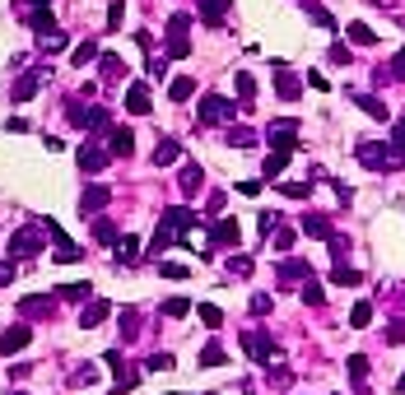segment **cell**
<instances>
[{
  "label": "cell",
  "mask_w": 405,
  "mask_h": 395,
  "mask_svg": "<svg viewBox=\"0 0 405 395\" xmlns=\"http://www.w3.org/2000/svg\"><path fill=\"white\" fill-rule=\"evenodd\" d=\"M187 28H191V15H172L168 19V56H191V42H187Z\"/></svg>",
  "instance_id": "obj_1"
},
{
  "label": "cell",
  "mask_w": 405,
  "mask_h": 395,
  "mask_svg": "<svg viewBox=\"0 0 405 395\" xmlns=\"http://www.w3.org/2000/svg\"><path fill=\"white\" fill-rule=\"evenodd\" d=\"M191 224H196V210H187V205H172V210H163V233H172L177 242H187Z\"/></svg>",
  "instance_id": "obj_2"
},
{
  "label": "cell",
  "mask_w": 405,
  "mask_h": 395,
  "mask_svg": "<svg viewBox=\"0 0 405 395\" xmlns=\"http://www.w3.org/2000/svg\"><path fill=\"white\" fill-rule=\"evenodd\" d=\"M224 121H233V103L210 93V98L201 103V126H224Z\"/></svg>",
  "instance_id": "obj_3"
},
{
  "label": "cell",
  "mask_w": 405,
  "mask_h": 395,
  "mask_svg": "<svg viewBox=\"0 0 405 395\" xmlns=\"http://www.w3.org/2000/svg\"><path fill=\"white\" fill-rule=\"evenodd\" d=\"M42 237H47V233H42V224L19 228L15 237H10V251H15V256H33V251H42Z\"/></svg>",
  "instance_id": "obj_4"
},
{
  "label": "cell",
  "mask_w": 405,
  "mask_h": 395,
  "mask_svg": "<svg viewBox=\"0 0 405 395\" xmlns=\"http://www.w3.org/2000/svg\"><path fill=\"white\" fill-rule=\"evenodd\" d=\"M242 349L256 358V363H270V358H280V349H275V339H265L261 330H251V335H242Z\"/></svg>",
  "instance_id": "obj_5"
},
{
  "label": "cell",
  "mask_w": 405,
  "mask_h": 395,
  "mask_svg": "<svg viewBox=\"0 0 405 395\" xmlns=\"http://www.w3.org/2000/svg\"><path fill=\"white\" fill-rule=\"evenodd\" d=\"M70 126H79V131H103L108 126V107H70Z\"/></svg>",
  "instance_id": "obj_6"
},
{
  "label": "cell",
  "mask_w": 405,
  "mask_h": 395,
  "mask_svg": "<svg viewBox=\"0 0 405 395\" xmlns=\"http://www.w3.org/2000/svg\"><path fill=\"white\" fill-rule=\"evenodd\" d=\"M210 242H215V246H238V242H242L238 219H219V224H210Z\"/></svg>",
  "instance_id": "obj_7"
},
{
  "label": "cell",
  "mask_w": 405,
  "mask_h": 395,
  "mask_svg": "<svg viewBox=\"0 0 405 395\" xmlns=\"http://www.w3.org/2000/svg\"><path fill=\"white\" fill-rule=\"evenodd\" d=\"M270 149H298V121H275L270 126Z\"/></svg>",
  "instance_id": "obj_8"
},
{
  "label": "cell",
  "mask_w": 405,
  "mask_h": 395,
  "mask_svg": "<svg viewBox=\"0 0 405 395\" xmlns=\"http://www.w3.org/2000/svg\"><path fill=\"white\" fill-rule=\"evenodd\" d=\"M108 312H112L108 298H89V303H84V312H79V326H84V330H94V326H103V321H108Z\"/></svg>",
  "instance_id": "obj_9"
},
{
  "label": "cell",
  "mask_w": 405,
  "mask_h": 395,
  "mask_svg": "<svg viewBox=\"0 0 405 395\" xmlns=\"http://www.w3.org/2000/svg\"><path fill=\"white\" fill-rule=\"evenodd\" d=\"M51 70H28V75L24 79H15V89H10V98H15V103H24V98H33V93L42 89V79H47Z\"/></svg>",
  "instance_id": "obj_10"
},
{
  "label": "cell",
  "mask_w": 405,
  "mask_h": 395,
  "mask_svg": "<svg viewBox=\"0 0 405 395\" xmlns=\"http://www.w3.org/2000/svg\"><path fill=\"white\" fill-rule=\"evenodd\" d=\"M108 163H112V149H98V144H84L79 149V167L84 172H103Z\"/></svg>",
  "instance_id": "obj_11"
},
{
  "label": "cell",
  "mask_w": 405,
  "mask_h": 395,
  "mask_svg": "<svg viewBox=\"0 0 405 395\" xmlns=\"http://www.w3.org/2000/svg\"><path fill=\"white\" fill-rule=\"evenodd\" d=\"M28 339H33L28 326H10V330L0 335V353H19V349H28Z\"/></svg>",
  "instance_id": "obj_12"
},
{
  "label": "cell",
  "mask_w": 405,
  "mask_h": 395,
  "mask_svg": "<svg viewBox=\"0 0 405 395\" xmlns=\"http://www.w3.org/2000/svg\"><path fill=\"white\" fill-rule=\"evenodd\" d=\"M126 112H135V117L149 112V84H144V79H135V84L126 89Z\"/></svg>",
  "instance_id": "obj_13"
},
{
  "label": "cell",
  "mask_w": 405,
  "mask_h": 395,
  "mask_svg": "<svg viewBox=\"0 0 405 395\" xmlns=\"http://www.w3.org/2000/svg\"><path fill=\"white\" fill-rule=\"evenodd\" d=\"M108 149H112V158H131V149H135V135H131L126 126H112Z\"/></svg>",
  "instance_id": "obj_14"
},
{
  "label": "cell",
  "mask_w": 405,
  "mask_h": 395,
  "mask_svg": "<svg viewBox=\"0 0 405 395\" xmlns=\"http://www.w3.org/2000/svg\"><path fill=\"white\" fill-rule=\"evenodd\" d=\"M108 200H112V186H89V191L79 196V214H98Z\"/></svg>",
  "instance_id": "obj_15"
},
{
  "label": "cell",
  "mask_w": 405,
  "mask_h": 395,
  "mask_svg": "<svg viewBox=\"0 0 405 395\" xmlns=\"http://www.w3.org/2000/svg\"><path fill=\"white\" fill-rule=\"evenodd\" d=\"M358 163L368 167V172H377V167H391V153L382 144H358Z\"/></svg>",
  "instance_id": "obj_16"
},
{
  "label": "cell",
  "mask_w": 405,
  "mask_h": 395,
  "mask_svg": "<svg viewBox=\"0 0 405 395\" xmlns=\"http://www.w3.org/2000/svg\"><path fill=\"white\" fill-rule=\"evenodd\" d=\"M298 233H308V237H322V242H327L336 228H331V219H327V214H308V219L298 224Z\"/></svg>",
  "instance_id": "obj_17"
},
{
  "label": "cell",
  "mask_w": 405,
  "mask_h": 395,
  "mask_svg": "<svg viewBox=\"0 0 405 395\" xmlns=\"http://www.w3.org/2000/svg\"><path fill=\"white\" fill-rule=\"evenodd\" d=\"M28 28L38 33V42H42V37H51V33H56V19H51V10H28Z\"/></svg>",
  "instance_id": "obj_18"
},
{
  "label": "cell",
  "mask_w": 405,
  "mask_h": 395,
  "mask_svg": "<svg viewBox=\"0 0 405 395\" xmlns=\"http://www.w3.org/2000/svg\"><path fill=\"white\" fill-rule=\"evenodd\" d=\"M229 5H233V0H201V19L210 24V28H219L224 15H229Z\"/></svg>",
  "instance_id": "obj_19"
},
{
  "label": "cell",
  "mask_w": 405,
  "mask_h": 395,
  "mask_svg": "<svg viewBox=\"0 0 405 395\" xmlns=\"http://www.w3.org/2000/svg\"><path fill=\"white\" fill-rule=\"evenodd\" d=\"M284 167H289V149H270V153H265V163H261V177L270 182V177H280Z\"/></svg>",
  "instance_id": "obj_20"
},
{
  "label": "cell",
  "mask_w": 405,
  "mask_h": 395,
  "mask_svg": "<svg viewBox=\"0 0 405 395\" xmlns=\"http://www.w3.org/2000/svg\"><path fill=\"white\" fill-rule=\"evenodd\" d=\"M182 158V144L177 140H158V149H154V167H168Z\"/></svg>",
  "instance_id": "obj_21"
},
{
  "label": "cell",
  "mask_w": 405,
  "mask_h": 395,
  "mask_svg": "<svg viewBox=\"0 0 405 395\" xmlns=\"http://www.w3.org/2000/svg\"><path fill=\"white\" fill-rule=\"evenodd\" d=\"M349 98H354V103L363 107L368 117H377V121H387V117H391V112H387V103H382V98H368V93H349Z\"/></svg>",
  "instance_id": "obj_22"
},
{
  "label": "cell",
  "mask_w": 405,
  "mask_h": 395,
  "mask_svg": "<svg viewBox=\"0 0 405 395\" xmlns=\"http://www.w3.org/2000/svg\"><path fill=\"white\" fill-rule=\"evenodd\" d=\"M98 56H103V51H98V42H94V37H84V42H79L75 51H70V61H75L79 70H84L89 61H98Z\"/></svg>",
  "instance_id": "obj_23"
},
{
  "label": "cell",
  "mask_w": 405,
  "mask_h": 395,
  "mask_svg": "<svg viewBox=\"0 0 405 395\" xmlns=\"http://www.w3.org/2000/svg\"><path fill=\"white\" fill-rule=\"evenodd\" d=\"M191 93H196V79H191V75H177L168 84V98H172V103H187Z\"/></svg>",
  "instance_id": "obj_24"
},
{
  "label": "cell",
  "mask_w": 405,
  "mask_h": 395,
  "mask_svg": "<svg viewBox=\"0 0 405 395\" xmlns=\"http://www.w3.org/2000/svg\"><path fill=\"white\" fill-rule=\"evenodd\" d=\"M387 149H391V163H405V117L391 126V144H387Z\"/></svg>",
  "instance_id": "obj_25"
},
{
  "label": "cell",
  "mask_w": 405,
  "mask_h": 395,
  "mask_svg": "<svg viewBox=\"0 0 405 395\" xmlns=\"http://www.w3.org/2000/svg\"><path fill=\"white\" fill-rule=\"evenodd\" d=\"M275 93H280L284 103H294L298 93H303V79H298V75H280V79H275Z\"/></svg>",
  "instance_id": "obj_26"
},
{
  "label": "cell",
  "mask_w": 405,
  "mask_h": 395,
  "mask_svg": "<svg viewBox=\"0 0 405 395\" xmlns=\"http://www.w3.org/2000/svg\"><path fill=\"white\" fill-rule=\"evenodd\" d=\"M349 326H354V330H368V326H373V303H354V307H349Z\"/></svg>",
  "instance_id": "obj_27"
},
{
  "label": "cell",
  "mask_w": 405,
  "mask_h": 395,
  "mask_svg": "<svg viewBox=\"0 0 405 395\" xmlns=\"http://www.w3.org/2000/svg\"><path fill=\"white\" fill-rule=\"evenodd\" d=\"M98 70H103L108 79H122L126 75V61H122V56H112V51H103V56H98Z\"/></svg>",
  "instance_id": "obj_28"
},
{
  "label": "cell",
  "mask_w": 405,
  "mask_h": 395,
  "mask_svg": "<svg viewBox=\"0 0 405 395\" xmlns=\"http://www.w3.org/2000/svg\"><path fill=\"white\" fill-rule=\"evenodd\" d=\"M331 279H336V284H349V289H354V284L363 279V274H358L354 265H345V260H336V265H331Z\"/></svg>",
  "instance_id": "obj_29"
},
{
  "label": "cell",
  "mask_w": 405,
  "mask_h": 395,
  "mask_svg": "<svg viewBox=\"0 0 405 395\" xmlns=\"http://www.w3.org/2000/svg\"><path fill=\"white\" fill-rule=\"evenodd\" d=\"M308 260H284V265H280V279H284V284H294V279H308Z\"/></svg>",
  "instance_id": "obj_30"
},
{
  "label": "cell",
  "mask_w": 405,
  "mask_h": 395,
  "mask_svg": "<svg viewBox=\"0 0 405 395\" xmlns=\"http://www.w3.org/2000/svg\"><path fill=\"white\" fill-rule=\"evenodd\" d=\"M201 182H205V172H201L196 163L182 167V191H187V196H196V191H201Z\"/></svg>",
  "instance_id": "obj_31"
},
{
  "label": "cell",
  "mask_w": 405,
  "mask_h": 395,
  "mask_svg": "<svg viewBox=\"0 0 405 395\" xmlns=\"http://www.w3.org/2000/svg\"><path fill=\"white\" fill-rule=\"evenodd\" d=\"M345 37H349V42H354V47H373V42H377L368 24H349V28H345Z\"/></svg>",
  "instance_id": "obj_32"
},
{
  "label": "cell",
  "mask_w": 405,
  "mask_h": 395,
  "mask_svg": "<svg viewBox=\"0 0 405 395\" xmlns=\"http://www.w3.org/2000/svg\"><path fill=\"white\" fill-rule=\"evenodd\" d=\"M94 237H98V242H112V246L122 242V233H117V224H112V219H98V224H94Z\"/></svg>",
  "instance_id": "obj_33"
},
{
  "label": "cell",
  "mask_w": 405,
  "mask_h": 395,
  "mask_svg": "<svg viewBox=\"0 0 405 395\" xmlns=\"http://www.w3.org/2000/svg\"><path fill=\"white\" fill-rule=\"evenodd\" d=\"M56 298H65V303H84V298H94V293H89V284H61Z\"/></svg>",
  "instance_id": "obj_34"
},
{
  "label": "cell",
  "mask_w": 405,
  "mask_h": 395,
  "mask_svg": "<svg viewBox=\"0 0 405 395\" xmlns=\"http://www.w3.org/2000/svg\"><path fill=\"white\" fill-rule=\"evenodd\" d=\"M233 84H238V98H242V112H247L251 98H256V79H251V75H238Z\"/></svg>",
  "instance_id": "obj_35"
},
{
  "label": "cell",
  "mask_w": 405,
  "mask_h": 395,
  "mask_svg": "<svg viewBox=\"0 0 405 395\" xmlns=\"http://www.w3.org/2000/svg\"><path fill=\"white\" fill-rule=\"evenodd\" d=\"M196 317H201L210 330H219V326H224V312H219L215 303H201V307H196Z\"/></svg>",
  "instance_id": "obj_36"
},
{
  "label": "cell",
  "mask_w": 405,
  "mask_h": 395,
  "mask_svg": "<svg viewBox=\"0 0 405 395\" xmlns=\"http://www.w3.org/2000/svg\"><path fill=\"white\" fill-rule=\"evenodd\" d=\"M158 274H163V279H187L191 265H182V260H158Z\"/></svg>",
  "instance_id": "obj_37"
},
{
  "label": "cell",
  "mask_w": 405,
  "mask_h": 395,
  "mask_svg": "<svg viewBox=\"0 0 405 395\" xmlns=\"http://www.w3.org/2000/svg\"><path fill=\"white\" fill-rule=\"evenodd\" d=\"M24 317H51V298H24Z\"/></svg>",
  "instance_id": "obj_38"
},
{
  "label": "cell",
  "mask_w": 405,
  "mask_h": 395,
  "mask_svg": "<svg viewBox=\"0 0 405 395\" xmlns=\"http://www.w3.org/2000/svg\"><path fill=\"white\" fill-rule=\"evenodd\" d=\"M117 256H122L126 265H131V260H140V242H135V237H122V242H117Z\"/></svg>",
  "instance_id": "obj_39"
},
{
  "label": "cell",
  "mask_w": 405,
  "mask_h": 395,
  "mask_svg": "<svg viewBox=\"0 0 405 395\" xmlns=\"http://www.w3.org/2000/svg\"><path fill=\"white\" fill-rule=\"evenodd\" d=\"M70 381H75V386H94V381H98V367H94V363H79Z\"/></svg>",
  "instance_id": "obj_40"
},
{
  "label": "cell",
  "mask_w": 405,
  "mask_h": 395,
  "mask_svg": "<svg viewBox=\"0 0 405 395\" xmlns=\"http://www.w3.org/2000/svg\"><path fill=\"white\" fill-rule=\"evenodd\" d=\"M298 242V228H289V224H280V228H275V246H280V251H289V246Z\"/></svg>",
  "instance_id": "obj_41"
},
{
  "label": "cell",
  "mask_w": 405,
  "mask_h": 395,
  "mask_svg": "<svg viewBox=\"0 0 405 395\" xmlns=\"http://www.w3.org/2000/svg\"><path fill=\"white\" fill-rule=\"evenodd\" d=\"M303 303H312V307H322V284H317V279H303Z\"/></svg>",
  "instance_id": "obj_42"
},
{
  "label": "cell",
  "mask_w": 405,
  "mask_h": 395,
  "mask_svg": "<svg viewBox=\"0 0 405 395\" xmlns=\"http://www.w3.org/2000/svg\"><path fill=\"white\" fill-rule=\"evenodd\" d=\"M187 312H191L187 298H168V303H163V317H172V321H177V317H187Z\"/></svg>",
  "instance_id": "obj_43"
},
{
  "label": "cell",
  "mask_w": 405,
  "mask_h": 395,
  "mask_svg": "<svg viewBox=\"0 0 405 395\" xmlns=\"http://www.w3.org/2000/svg\"><path fill=\"white\" fill-rule=\"evenodd\" d=\"M280 191H284L289 200H308V196H312V186H308V182H284Z\"/></svg>",
  "instance_id": "obj_44"
},
{
  "label": "cell",
  "mask_w": 405,
  "mask_h": 395,
  "mask_svg": "<svg viewBox=\"0 0 405 395\" xmlns=\"http://www.w3.org/2000/svg\"><path fill=\"white\" fill-rule=\"evenodd\" d=\"M280 224H284V219H280L275 210H265V214H261V233H265V237H275V228H280Z\"/></svg>",
  "instance_id": "obj_45"
},
{
  "label": "cell",
  "mask_w": 405,
  "mask_h": 395,
  "mask_svg": "<svg viewBox=\"0 0 405 395\" xmlns=\"http://www.w3.org/2000/svg\"><path fill=\"white\" fill-rule=\"evenodd\" d=\"M308 19H312V24H322V28H336V19H331L322 5H308Z\"/></svg>",
  "instance_id": "obj_46"
},
{
  "label": "cell",
  "mask_w": 405,
  "mask_h": 395,
  "mask_svg": "<svg viewBox=\"0 0 405 395\" xmlns=\"http://www.w3.org/2000/svg\"><path fill=\"white\" fill-rule=\"evenodd\" d=\"M122 19H126V5H122V0H112V10H108V28L117 33V28H122Z\"/></svg>",
  "instance_id": "obj_47"
},
{
  "label": "cell",
  "mask_w": 405,
  "mask_h": 395,
  "mask_svg": "<svg viewBox=\"0 0 405 395\" xmlns=\"http://www.w3.org/2000/svg\"><path fill=\"white\" fill-rule=\"evenodd\" d=\"M349 377H354V381L368 377V358H363V353H354V358H349Z\"/></svg>",
  "instance_id": "obj_48"
},
{
  "label": "cell",
  "mask_w": 405,
  "mask_h": 395,
  "mask_svg": "<svg viewBox=\"0 0 405 395\" xmlns=\"http://www.w3.org/2000/svg\"><path fill=\"white\" fill-rule=\"evenodd\" d=\"M229 144H238V149H251V131H242V126H238V131H229Z\"/></svg>",
  "instance_id": "obj_49"
},
{
  "label": "cell",
  "mask_w": 405,
  "mask_h": 395,
  "mask_svg": "<svg viewBox=\"0 0 405 395\" xmlns=\"http://www.w3.org/2000/svg\"><path fill=\"white\" fill-rule=\"evenodd\" d=\"M201 363L205 367H219V363H224V349H219V344H210V349L201 353Z\"/></svg>",
  "instance_id": "obj_50"
},
{
  "label": "cell",
  "mask_w": 405,
  "mask_h": 395,
  "mask_svg": "<svg viewBox=\"0 0 405 395\" xmlns=\"http://www.w3.org/2000/svg\"><path fill=\"white\" fill-rule=\"evenodd\" d=\"M42 47H47V51H65V33L56 28V33H51V37H42Z\"/></svg>",
  "instance_id": "obj_51"
},
{
  "label": "cell",
  "mask_w": 405,
  "mask_h": 395,
  "mask_svg": "<svg viewBox=\"0 0 405 395\" xmlns=\"http://www.w3.org/2000/svg\"><path fill=\"white\" fill-rule=\"evenodd\" d=\"M331 61H336V65H349V47L336 42V47H331Z\"/></svg>",
  "instance_id": "obj_52"
},
{
  "label": "cell",
  "mask_w": 405,
  "mask_h": 395,
  "mask_svg": "<svg viewBox=\"0 0 405 395\" xmlns=\"http://www.w3.org/2000/svg\"><path fill=\"white\" fill-rule=\"evenodd\" d=\"M168 367H172L168 353H154V358H149V372H168Z\"/></svg>",
  "instance_id": "obj_53"
},
{
  "label": "cell",
  "mask_w": 405,
  "mask_h": 395,
  "mask_svg": "<svg viewBox=\"0 0 405 395\" xmlns=\"http://www.w3.org/2000/svg\"><path fill=\"white\" fill-rule=\"evenodd\" d=\"M229 270H233V274H242V279H247V274H251V260H247V256H238V260H229Z\"/></svg>",
  "instance_id": "obj_54"
},
{
  "label": "cell",
  "mask_w": 405,
  "mask_h": 395,
  "mask_svg": "<svg viewBox=\"0 0 405 395\" xmlns=\"http://www.w3.org/2000/svg\"><path fill=\"white\" fill-rule=\"evenodd\" d=\"M387 75H391V79H405V51H396V61H391Z\"/></svg>",
  "instance_id": "obj_55"
},
{
  "label": "cell",
  "mask_w": 405,
  "mask_h": 395,
  "mask_svg": "<svg viewBox=\"0 0 405 395\" xmlns=\"http://www.w3.org/2000/svg\"><path fill=\"white\" fill-rule=\"evenodd\" d=\"M24 10H51V0H19Z\"/></svg>",
  "instance_id": "obj_56"
},
{
  "label": "cell",
  "mask_w": 405,
  "mask_h": 395,
  "mask_svg": "<svg viewBox=\"0 0 405 395\" xmlns=\"http://www.w3.org/2000/svg\"><path fill=\"white\" fill-rule=\"evenodd\" d=\"M15 274H19L15 265H0V284H15Z\"/></svg>",
  "instance_id": "obj_57"
},
{
  "label": "cell",
  "mask_w": 405,
  "mask_h": 395,
  "mask_svg": "<svg viewBox=\"0 0 405 395\" xmlns=\"http://www.w3.org/2000/svg\"><path fill=\"white\" fill-rule=\"evenodd\" d=\"M401 391H405V377H401Z\"/></svg>",
  "instance_id": "obj_58"
}]
</instances>
